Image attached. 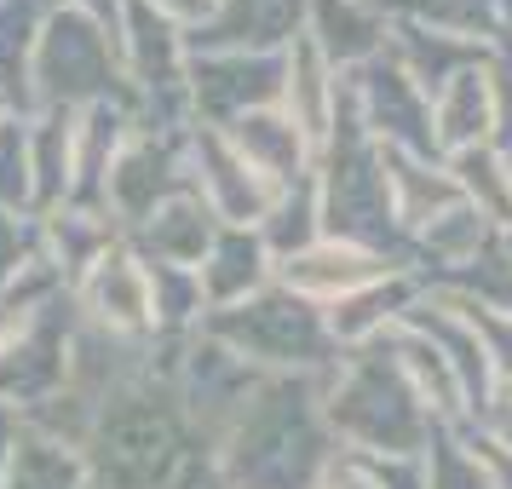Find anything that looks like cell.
I'll return each mask as SVG.
<instances>
[{"mask_svg": "<svg viewBox=\"0 0 512 489\" xmlns=\"http://www.w3.org/2000/svg\"><path fill=\"white\" fill-rule=\"evenodd\" d=\"M380 265H374L369 254H357V248H323V254H300L288 259V288H305V294H328L334 282H340V294L346 288H357V282H369Z\"/></svg>", "mask_w": 512, "mask_h": 489, "instance_id": "1", "label": "cell"}, {"mask_svg": "<svg viewBox=\"0 0 512 489\" xmlns=\"http://www.w3.org/2000/svg\"><path fill=\"white\" fill-rule=\"evenodd\" d=\"M162 6H173V12H185V18H196V12H208L213 0H162Z\"/></svg>", "mask_w": 512, "mask_h": 489, "instance_id": "2", "label": "cell"}]
</instances>
